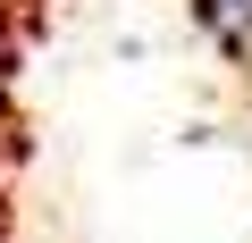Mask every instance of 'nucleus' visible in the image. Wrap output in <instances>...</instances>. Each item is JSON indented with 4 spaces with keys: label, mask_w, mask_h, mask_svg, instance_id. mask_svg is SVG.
I'll return each instance as SVG.
<instances>
[{
    "label": "nucleus",
    "mask_w": 252,
    "mask_h": 243,
    "mask_svg": "<svg viewBox=\"0 0 252 243\" xmlns=\"http://www.w3.org/2000/svg\"><path fill=\"white\" fill-rule=\"evenodd\" d=\"M193 17H202V34L219 42V59L252 67V0H193Z\"/></svg>",
    "instance_id": "nucleus-1"
}]
</instances>
